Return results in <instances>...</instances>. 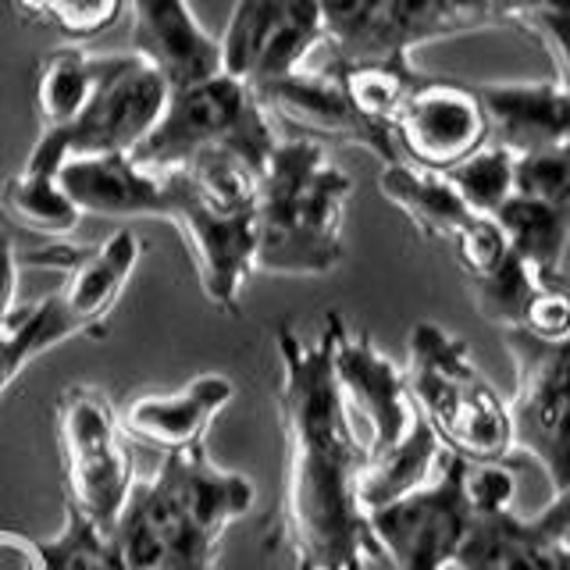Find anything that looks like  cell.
Instances as JSON below:
<instances>
[{
    "instance_id": "1",
    "label": "cell",
    "mask_w": 570,
    "mask_h": 570,
    "mask_svg": "<svg viewBox=\"0 0 570 570\" xmlns=\"http://www.w3.org/2000/svg\"><path fill=\"white\" fill-rule=\"evenodd\" d=\"M275 353L285 442L275 546L293 570H371L385 557L361 503L367 445L338 392L328 332L307 343L293 325H278Z\"/></svg>"
},
{
    "instance_id": "2",
    "label": "cell",
    "mask_w": 570,
    "mask_h": 570,
    "mask_svg": "<svg viewBox=\"0 0 570 570\" xmlns=\"http://www.w3.org/2000/svg\"><path fill=\"white\" fill-rule=\"evenodd\" d=\"M254 485L218 468L207 445L168 453L129 492L111 531L125 570H210L225 531L254 507Z\"/></svg>"
},
{
    "instance_id": "3",
    "label": "cell",
    "mask_w": 570,
    "mask_h": 570,
    "mask_svg": "<svg viewBox=\"0 0 570 570\" xmlns=\"http://www.w3.org/2000/svg\"><path fill=\"white\" fill-rule=\"evenodd\" d=\"M353 178L317 139H278L257 178L254 272L328 275L343 261Z\"/></svg>"
},
{
    "instance_id": "4",
    "label": "cell",
    "mask_w": 570,
    "mask_h": 570,
    "mask_svg": "<svg viewBox=\"0 0 570 570\" xmlns=\"http://www.w3.org/2000/svg\"><path fill=\"white\" fill-rule=\"evenodd\" d=\"M168 218L189 246L204 296L239 314L257 254V175L228 154H200L165 171Z\"/></svg>"
},
{
    "instance_id": "5",
    "label": "cell",
    "mask_w": 570,
    "mask_h": 570,
    "mask_svg": "<svg viewBox=\"0 0 570 570\" xmlns=\"http://www.w3.org/2000/svg\"><path fill=\"white\" fill-rule=\"evenodd\" d=\"M406 392L414 410L450 453L478 463H499L513 450L510 410L478 371L463 338L435 321H417L406 338Z\"/></svg>"
},
{
    "instance_id": "6",
    "label": "cell",
    "mask_w": 570,
    "mask_h": 570,
    "mask_svg": "<svg viewBox=\"0 0 570 570\" xmlns=\"http://www.w3.org/2000/svg\"><path fill=\"white\" fill-rule=\"evenodd\" d=\"M275 147V118L264 111L254 86L218 68L196 82L168 89L165 111L132 150V160L142 168L168 171L200 154H228L261 178Z\"/></svg>"
},
{
    "instance_id": "7",
    "label": "cell",
    "mask_w": 570,
    "mask_h": 570,
    "mask_svg": "<svg viewBox=\"0 0 570 570\" xmlns=\"http://www.w3.org/2000/svg\"><path fill=\"white\" fill-rule=\"evenodd\" d=\"M168 89V79L136 50L100 53V76L82 111L61 129L36 136L22 168L58 175L68 157L132 154L165 111Z\"/></svg>"
},
{
    "instance_id": "8",
    "label": "cell",
    "mask_w": 570,
    "mask_h": 570,
    "mask_svg": "<svg viewBox=\"0 0 570 570\" xmlns=\"http://www.w3.org/2000/svg\"><path fill=\"white\" fill-rule=\"evenodd\" d=\"M53 428H58L68 503H76L100 531L111 534L136 485L118 406L94 385H68L58 396Z\"/></svg>"
},
{
    "instance_id": "9",
    "label": "cell",
    "mask_w": 570,
    "mask_h": 570,
    "mask_svg": "<svg viewBox=\"0 0 570 570\" xmlns=\"http://www.w3.org/2000/svg\"><path fill=\"white\" fill-rule=\"evenodd\" d=\"M503 343L513 356L517 385L510 410L513 450L546 471L552 492L570 489V335L557 343L507 328Z\"/></svg>"
},
{
    "instance_id": "10",
    "label": "cell",
    "mask_w": 570,
    "mask_h": 570,
    "mask_svg": "<svg viewBox=\"0 0 570 570\" xmlns=\"http://www.w3.org/2000/svg\"><path fill=\"white\" fill-rule=\"evenodd\" d=\"M468 460L460 453H442L439 471L421 489L367 513L382 557L396 570H450L471 528L468 499Z\"/></svg>"
},
{
    "instance_id": "11",
    "label": "cell",
    "mask_w": 570,
    "mask_h": 570,
    "mask_svg": "<svg viewBox=\"0 0 570 570\" xmlns=\"http://www.w3.org/2000/svg\"><path fill=\"white\" fill-rule=\"evenodd\" d=\"M317 47L325 29L314 0H236L218 36L222 71L254 89L311 65Z\"/></svg>"
},
{
    "instance_id": "12",
    "label": "cell",
    "mask_w": 570,
    "mask_h": 570,
    "mask_svg": "<svg viewBox=\"0 0 570 570\" xmlns=\"http://www.w3.org/2000/svg\"><path fill=\"white\" fill-rule=\"evenodd\" d=\"M325 332L332 343V371L350 417H361L367 424V456L385 453L396 445L410 424H414L417 410L406 392L403 367L371 343L364 332L346 328L343 314H325Z\"/></svg>"
},
{
    "instance_id": "13",
    "label": "cell",
    "mask_w": 570,
    "mask_h": 570,
    "mask_svg": "<svg viewBox=\"0 0 570 570\" xmlns=\"http://www.w3.org/2000/svg\"><path fill=\"white\" fill-rule=\"evenodd\" d=\"M392 139L403 160L428 171H450L489 142V118L474 86L421 79L392 121Z\"/></svg>"
},
{
    "instance_id": "14",
    "label": "cell",
    "mask_w": 570,
    "mask_h": 570,
    "mask_svg": "<svg viewBox=\"0 0 570 570\" xmlns=\"http://www.w3.org/2000/svg\"><path fill=\"white\" fill-rule=\"evenodd\" d=\"M254 94L261 97L267 115L293 125V129H303L317 142L321 139L353 142V147L371 150L382 165L403 160L392 132L356 115V107L350 104L343 86H338V79L325 65H303L299 71H289V76L267 82L254 89Z\"/></svg>"
},
{
    "instance_id": "15",
    "label": "cell",
    "mask_w": 570,
    "mask_h": 570,
    "mask_svg": "<svg viewBox=\"0 0 570 570\" xmlns=\"http://www.w3.org/2000/svg\"><path fill=\"white\" fill-rule=\"evenodd\" d=\"M139 254H142V243L132 236V228H118L97 246L53 243L40 249V254H29L26 261L58 267L65 275L58 293L65 299L68 314L79 321L86 335H100L107 317L118 307L125 285H129L136 272Z\"/></svg>"
},
{
    "instance_id": "16",
    "label": "cell",
    "mask_w": 570,
    "mask_h": 570,
    "mask_svg": "<svg viewBox=\"0 0 570 570\" xmlns=\"http://www.w3.org/2000/svg\"><path fill=\"white\" fill-rule=\"evenodd\" d=\"M58 183L82 214L97 218H168L165 171L142 168L132 154L68 157Z\"/></svg>"
},
{
    "instance_id": "17",
    "label": "cell",
    "mask_w": 570,
    "mask_h": 570,
    "mask_svg": "<svg viewBox=\"0 0 570 570\" xmlns=\"http://www.w3.org/2000/svg\"><path fill=\"white\" fill-rule=\"evenodd\" d=\"M236 396V385L225 374H200L168 396H136L118 410L121 432L129 442L150 445L157 453H178L204 442L210 421Z\"/></svg>"
},
{
    "instance_id": "18",
    "label": "cell",
    "mask_w": 570,
    "mask_h": 570,
    "mask_svg": "<svg viewBox=\"0 0 570 570\" xmlns=\"http://www.w3.org/2000/svg\"><path fill=\"white\" fill-rule=\"evenodd\" d=\"M489 118V139L513 157L570 142V89L557 79L474 86Z\"/></svg>"
},
{
    "instance_id": "19",
    "label": "cell",
    "mask_w": 570,
    "mask_h": 570,
    "mask_svg": "<svg viewBox=\"0 0 570 570\" xmlns=\"http://www.w3.org/2000/svg\"><path fill=\"white\" fill-rule=\"evenodd\" d=\"M125 8L132 14V50L168 86H186L222 68L218 36L200 26L189 0H125Z\"/></svg>"
},
{
    "instance_id": "20",
    "label": "cell",
    "mask_w": 570,
    "mask_h": 570,
    "mask_svg": "<svg viewBox=\"0 0 570 570\" xmlns=\"http://www.w3.org/2000/svg\"><path fill=\"white\" fill-rule=\"evenodd\" d=\"M456 570H570V549L517 510L474 513Z\"/></svg>"
},
{
    "instance_id": "21",
    "label": "cell",
    "mask_w": 570,
    "mask_h": 570,
    "mask_svg": "<svg viewBox=\"0 0 570 570\" xmlns=\"http://www.w3.org/2000/svg\"><path fill=\"white\" fill-rule=\"evenodd\" d=\"M379 193L424 239H435V243H450L456 236V228L471 218L468 204L460 200V193L453 189L450 178L442 171L410 165V160L382 165Z\"/></svg>"
},
{
    "instance_id": "22",
    "label": "cell",
    "mask_w": 570,
    "mask_h": 570,
    "mask_svg": "<svg viewBox=\"0 0 570 570\" xmlns=\"http://www.w3.org/2000/svg\"><path fill=\"white\" fill-rule=\"evenodd\" d=\"M442 453H445V445L432 432V424L417 414L414 424H410V432L396 445H389L385 453L367 456V468L361 474L364 510L371 513V510L392 503V499L421 489L424 481L439 471Z\"/></svg>"
},
{
    "instance_id": "23",
    "label": "cell",
    "mask_w": 570,
    "mask_h": 570,
    "mask_svg": "<svg viewBox=\"0 0 570 570\" xmlns=\"http://www.w3.org/2000/svg\"><path fill=\"white\" fill-rule=\"evenodd\" d=\"M445 36H453L450 18H445V0H379V11H374L364 43L356 47L353 58L343 61L410 65V53L421 43L445 40Z\"/></svg>"
},
{
    "instance_id": "24",
    "label": "cell",
    "mask_w": 570,
    "mask_h": 570,
    "mask_svg": "<svg viewBox=\"0 0 570 570\" xmlns=\"http://www.w3.org/2000/svg\"><path fill=\"white\" fill-rule=\"evenodd\" d=\"M86 335L82 325L68 314L61 293L53 289L26 307H14V314L0 328V396L11 389V382L26 371L29 361L40 353L68 343V338Z\"/></svg>"
},
{
    "instance_id": "25",
    "label": "cell",
    "mask_w": 570,
    "mask_h": 570,
    "mask_svg": "<svg viewBox=\"0 0 570 570\" xmlns=\"http://www.w3.org/2000/svg\"><path fill=\"white\" fill-rule=\"evenodd\" d=\"M492 218L507 232L510 249L521 257L534 275L557 278L563 275V254L570 246V210L549 207L528 196H510Z\"/></svg>"
},
{
    "instance_id": "26",
    "label": "cell",
    "mask_w": 570,
    "mask_h": 570,
    "mask_svg": "<svg viewBox=\"0 0 570 570\" xmlns=\"http://www.w3.org/2000/svg\"><path fill=\"white\" fill-rule=\"evenodd\" d=\"M100 76V53H86L76 43L53 47L36 68V121L40 132H53L82 111Z\"/></svg>"
},
{
    "instance_id": "27",
    "label": "cell",
    "mask_w": 570,
    "mask_h": 570,
    "mask_svg": "<svg viewBox=\"0 0 570 570\" xmlns=\"http://www.w3.org/2000/svg\"><path fill=\"white\" fill-rule=\"evenodd\" d=\"M325 68L338 79L343 94L356 107V115L367 118L371 125L392 132L400 107L414 94V86L424 79L414 65L396 61H325Z\"/></svg>"
},
{
    "instance_id": "28",
    "label": "cell",
    "mask_w": 570,
    "mask_h": 570,
    "mask_svg": "<svg viewBox=\"0 0 570 570\" xmlns=\"http://www.w3.org/2000/svg\"><path fill=\"white\" fill-rule=\"evenodd\" d=\"M0 210L18 228L36 232V236H68L82 222V210L68 200L58 175L32 168H22L4 178V186H0Z\"/></svg>"
},
{
    "instance_id": "29",
    "label": "cell",
    "mask_w": 570,
    "mask_h": 570,
    "mask_svg": "<svg viewBox=\"0 0 570 570\" xmlns=\"http://www.w3.org/2000/svg\"><path fill=\"white\" fill-rule=\"evenodd\" d=\"M32 542L43 570H125L115 539L89 521L76 503H65V524L58 534Z\"/></svg>"
},
{
    "instance_id": "30",
    "label": "cell",
    "mask_w": 570,
    "mask_h": 570,
    "mask_svg": "<svg viewBox=\"0 0 570 570\" xmlns=\"http://www.w3.org/2000/svg\"><path fill=\"white\" fill-rule=\"evenodd\" d=\"M442 175L453 183V189L460 193V200L468 204L471 214H489L492 218L513 196V154L492 139Z\"/></svg>"
},
{
    "instance_id": "31",
    "label": "cell",
    "mask_w": 570,
    "mask_h": 570,
    "mask_svg": "<svg viewBox=\"0 0 570 570\" xmlns=\"http://www.w3.org/2000/svg\"><path fill=\"white\" fill-rule=\"evenodd\" d=\"M542 282V275H534L531 267L513 254L495 267L492 275L471 282V296H474V307L478 314L492 321L495 328H517L521 325V314L528 307V299L534 293V285Z\"/></svg>"
},
{
    "instance_id": "32",
    "label": "cell",
    "mask_w": 570,
    "mask_h": 570,
    "mask_svg": "<svg viewBox=\"0 0 570 570\" xmlns=\"http://www.w3.org/2000/svg\"><path fill=\"white\" fill-rule=\"evenodd\" d=\"M513 193L570 210V142L513 157Z\"/></svg>"
},
{
    "instance_id": "33",
    "label": "cell",
    "mask_w": 570,
    "mask_h": 570,
    "mask_svg": "<svg viewBox=\"0 0 570 570\" xmlns=\"http://www.w3.org/2000/svg\"><path fill=\"white\" fill-rule=\"evenodd\" d=\"M450 246H453L456 264H460V272L468 275V282L492 275L495 267L510 257L507 232L499 228V222L489 218V214H471V218L456 228Z\"/></svg>"
},
{
    "instance_id": "34",
    "label": "cell",
    "mask_w": 570,
    "mask_h": 570,
    "mask_svg": "<svg viewBox=\"0 0 570 570\" xmlns=\"http://www.w3.org/2000/svg\"><path fill=\"white\" fill-rule=\"evenodd\" d=\"M314 4L321 14V29H325L328 58H353L374 22L379 0H314Z\"/></svg>"
},
{
    "instance_id": "35",
    "label": "cell",
    "mask_w": 570,
    "mask_h": 570,
    "mask_svg": "<svg viewBox=\"0 0 570 570\" xmlns=\"http://www.w3.org/2000/svg\"><path fill=\"white\" fill-rule=\"evenodd\" d=\"M521 332L542 343H557V338L570 335V278H542L534 285V293L528 299V307L521 314Z\"/></svg>"
},
{
    "instance_id": "36",
    "label": "cell",
    "mask_w": 570,
    "mask_h": 570,
    "mask_svg": "<svg viewBox=\"0 0 570 570\" xmlns=\"http://www.w3.org/2000/svg\"><path fill=\"white\" fill-rule=\"evenodd\" d=\"M125 11V0H53L47 26H53L68 40H94L107 32Z\"/></svg>"
},
{
    "instance_id": "37",
    "label": "cell",
    "mask_w": 570,
    "mask_h": 570,
    "mask_svg": "<svg viewBox=\"0 0 570 570\" xmlns=\"http://www.w3.org/2000/svg\"><path fill=\"white\" fill-rule=\"evenodd\" d=\"M528 32H539V40L546 43L552 65H557V82L570 89V11H552L539 14L524 26Z\"/></svg>"
},
{
    "instance_id": "38",
    "label": "cell",
    "mask_w": 570,
    "mask_h": 570,
    "mask_svg": "<svg viewBox=\"0 0 570 570\" xmlns=\"http://www.w3.org/2000/svg\"><path fill=\"white\" fill-rule=\"evenodd\" d=\"M492 4H495V22L517 29H524L539 14L570 11V0H492Z\"/></svg>"
},
{
    "instance_id": "39",
    "label": "cell",
    "mask_w": 570,
    "mask_h": 570,
    "mask_svg": "<svg viewBox=\"0 0 570 570\" xmlns=\"http://www.w3.org/2000/svg\"><path fill=\"white\" fill-rule=\"evenodd\" d=\"M18 267H22V257L14 254L11 239L0 232V328H4V321L18 307Z\"/></svg>"
},
{
    "instance_id": "40",
    "label": "cell",
    "mask_w": 570,
    "mask_h": 570,
    "mask_svg": "<svg viewBox=\"0 0 570 570\" xmlns=\"http://www.w3.org/2000/svg\"><path fill=\"white\" fill-rule=\"evenodd\" d=\"M0 570H43L36 542L14 531H0Z\"/></svg>"
},
{
    "instance_id": "41",
    "label": "cell",
    "mask_w": 570,
    "mask_h": 570,
    "mask_svg": "<svg viewBox=\"0 0 570 570\" xmlns=\"http://www.w3.org/2000/svg\"><path fill=\"white\" fill-rule=\"evenodd\" d=\"M11 4L18 18H26V22H36V26H47V18L53 11V0H11Z\"/></svg>"
},
{
    "instance_id": "42",
    "label": "cell",
    "mask_w": 570,
    "mask_h": 570,
    "mask_svg": "<svg viewBox=\"0 0 570 570\" xmlns=\"http://www.w3.org/2000/svg\"><path fill=\"white\" fill-rule=\"evenodd\" d=\"M560 542H563V546H567V549H570V528H567V531H563V534H560Z\"/></svg>"
}]
</instances>
